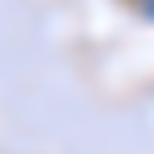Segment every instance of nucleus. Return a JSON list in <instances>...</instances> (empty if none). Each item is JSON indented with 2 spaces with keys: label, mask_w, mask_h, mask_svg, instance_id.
I'll return each mask as SVG.
<instances>
[{
  "label": "nucleus",
  "mask_w": 154,
  "mask_h": 154,
  "mask_svg": "<svg viewBox=\"0 0 154 154\" xmlns=\"http://www.w3.org/2000/svg\"><path fill=\"white\" fill-rule=\"evenodd\" d=\"M137 8H142V13H146V17L154 21V0H146V4H137Z\"/></svg>",
  "instance_id": "f257e3e1"
},
{
  "label": "nucleus",
  "mask_w": 154,
  "mask_h": 154,
  "mask_svg": "<svg viewBox=\"0 0 154 154\" xmlns=\"http://www.w3.org/2000/svg\"><path fill=\"white\" fill-rule=\"evenodd\" d=\"M133 4H146V0H133Z\"/></svg>",
  "instance_id": "f03ea898"
}]
</instances>
